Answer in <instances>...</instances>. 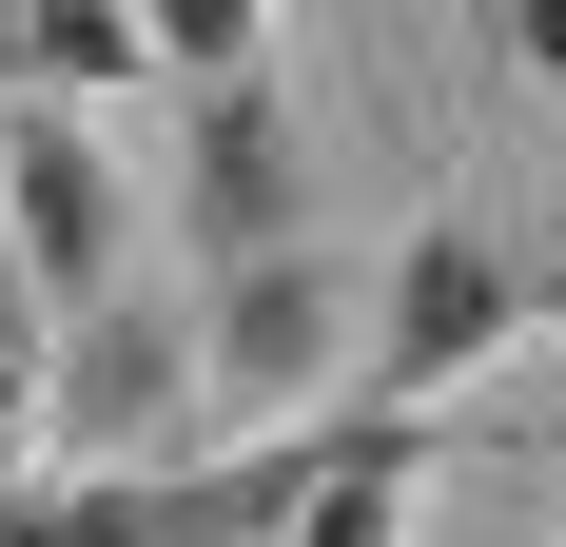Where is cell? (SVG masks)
<instances>
[{"label":"cell","instance_id":"5b68a950","mask_svg":"<svg viewBox=\"0 0 566 547\" xmlns=\"http://www.w3.org/2000/svg\"><path fill=\"white\" fill-rule=\"evenodd\" d=\"M176 411H196V313L117 274L98 313H78V352H40V431L78 469H176Z\"/></svg>","mask_w":566,"mask_h":547},{"label":"cell","instance_id":"8fae6325","mask_svg":"<svg viewBox=\"0 0 566 547\" xmlns=\"http://www.w3.org/2000/svg\"><path fill=\"white\" fill-rule=\"evenodd\" d=\"M509 293H527V332H566V216H509Z\"/></svg>","mask_w":566,"mask_h":547},{"label":"cell","instance_id":"30bf717a","mask_svg":"<svg viewBox=\"0 0 566 547\" xmlns=\"http://www.w3.org/2000/svg\"><path fill=\"white\" fill-rule=\"evenodd\" d=\"M40 352H59V313L20 293V255H0V469L40 450Z\"/></svg>","mask_w":566,"mask_h":547},{"label":"cell","instance_id":"7a4b0ae2","mask_svg":"<svg viewBox=\"0 0 566 547\" xmlns=\"http://www.w3.org/2000/svg\"><path fill=\"white\" fill-rule=\"evenodd\" d=\"M527 332V293H509V196H450V216H410V255L371 274V332H352V391H430L450 372H489Z\"/></svg>","mask_w":566,"mask_h":547},{"label":"cell","instance_id":"3957f363","mask_svg":"<svg viewBox=\"0 0 566 547\" xmlns=\"http://www.w3.org/2000/svg\"><path fill=\"white\" fill-rule=\"evenodd\" d=\"M176 235H196V274L313 235V137H293L274 59H254V79H176Z\"/></svg>","mask_w":566,"mask_h":547},{"label":"cell","instance_id":"6da1fadb","mask_svg":"<svg viewBox=\"0 0 566 547\" xmlns=\"http://www.w3.org/2000/svg\"><path fill=\"white\" fill-rule=\"evenodd\" d=\"M352 332H371V274H352L333 235H274V255L196 274V411H234V431L333 411V391H352Z\"/></svg>","mask_w":566,"mask_h":547},{"label":"cell","instance_id":"9c48e42d","mask_svg":"<svg viewBox=\"0 0 566 547\" xmlns=\"http://www.w3.org/2000/svg\"><path fill=\"white\" fill-rule=\"evenodd\" d=\"M137 40H157L176 79H254V59H274V0H137Z\"/></svg>","mask_w":566,"mask_h":547},{"label":"cell","instance_id":"4fadbf2b","mask_svg":"<svg viewBox=\"0 0 566 547\" xmlns=\"http://www.w3.org/2000/svg\"><path fill=\"white\" fill-rule=\"evenodd\" d=\"M0 20H20V0H0Z\"/></svg>","mask_w":566,"mask_h":547},{"label":"cell","instance_id":"8992f818","mask_svg":"<svg viewBox=\"0 0 566 547\" xmlns=\"http://www.w3.org/2000/svg\"><path fill=\"white\" fill-rule=\"evenodd\" d=\"M293 431H313V469H293L274 547H391L410 508H430V411H410V391H333V411H293Z\"/></svg>","mask_w":566,"mask_h":547},{"label":"cell","instance_id":"7c38bea8","mask_svg":"<svg viewBox=\"0 0 566 547\" xmlns=\"http://www.w3.org/2000/svg\"><path fill=\"white\" fill-rule=\"evenodd\" d=\"M450 20H489V0H450Z\"/></svg>","mask_w":566,"mask_h":547},{"label":"cell","instance_id":"ba28073f","mask_svg":"<svg viewBox=\"0 0 566 547\" xmlns=\"http://www.w3.org/2000/svg\"><path fill=\"white\" fill-rule=\"evenodd\" d=\"M137 0H20V20H0V79H20V99H117V79H137Z\"/></svg>","mask_w":566,"mask_h":547},{"label":"cell","instance_id":"52a82bcc","mask_svg":"<svg viewBox=\"0 0 566 547\" xmlns=\"http://www.w3.org/2000/svg\"><path fill=\"white\" fill-rule=\"evenodd\" d=\"M0 547H176V469H0Z\"/></svg>","mask_w":566,"mask_h":547},{"label":"cell","instance_id":"277c9868","mask_svg":"<svg viewBox=\"0 0 566 547\" xmlns=\"http://www.w3.org/2000/svg\"><path fill=\"white\" fill-rule=\"evenodd\" d=\"M0 216H20V293H40L59 332L137 274V196H117V157L78 137V99H0Z\"/></svg>","mask_w":566,"mask_h":547}]
</instances>
